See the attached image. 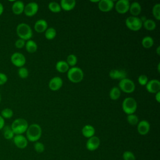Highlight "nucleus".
<instances>
[{"instance_id": "f257e3e1", "label": "nucleus", "mask_w": 160, "mask_h": 160, "mask_svg": "<svg viewBox=\"0 0 160 160\" xmlns=\"http://www.w3.org/2000/svg\"><path fill=\"white\" fill-rule=\"evenodd\" d=\"M26 136L28 141L30 142H36L38 141L42 135V129L41 126L36 123L31 124L29 125L26 131Z\"/></svg>"}, {"instance_id": "f03ea898", "label": "nucleus", "mask_w": 160, "mask_h": 160, "mask_svg": "<svg viewBox=\"0 0 160 160\" xmlns=\"http://www.w3.org/2000/svg\"><path fill=\"white\" fill-rule=\"evenodd\" d=\"M16 34L20 39L28 41L31 39L32 36V31L29 24L22 22L17 26Z\"/></svg>"}, {"instance_id": "7ed1b4c3", "label": "nucleus", "mask_w": 160, "mask_h": 160, "mask_svg": "<svg viewBox=\"0 0 160 160\" xmlns=\"http://www.w3.org/2000/svg\"><path fill=\"white\" fill-rule=\"evenodd\" d=\"M28 126V121L23 118L16 119L11 125V128L15 135L22 134L26 132Z\"/></svg>"}, {"instance_id": "20e7f679", "label": "nucleus", "mask_w": 160, "mask_h": 160, "mask_svg": "<svg viewBox=\"0 0 160 160\" xmlns=\"http://www.w3.org/2000/svg\"><path fill=\"white\" fill-rule=\"evenodd\" d=\"M67 76L71 82L78 83L83 79L84 72L81 68L74 66L69 69L67 72Z\"/></svg>"}, {"instance_id": "39448f33", "label": "nucleus", "mask_w": 160, "mask_h": 160, "mask_svg": "<svg viewBox=\"0 0 160 160\" xmlns=\"http://www.w3.org/2000/svg\"><path fill=\"white\" fill-rule=\"evenodd\" d=\"M137 102L133 98H126L122 103V109L123 111L128 114H134L137 109Z\"/></svg>"}, {"instance_id": "423d86ee", "label": "nucleus", "mask_w": 160, "mask_h": 160, "mask_svg": "<svg viewBox=\"0 0 160 160\" xmlns=\"http://www.w3.org/2000/svg\"><path fill=\"white\" fill-rule=\"evenodd\" d=\"M125 24L127 28L133 31H138L142 27V22L141 19L136 16H129L125 20Z\"/></svg>"}, {"instance_id": "0eeeda50", "label": "nucleus", "mask_w": 160, "mask_h": 160, "mask_svg": "<svg viewBox=\"0 0 160 160\" xmlns=\"http://www.w3.org/2000/svg\"><path fill=\"white\" fill-rule=\"evenodd\" d=\"M118 88L124 92L132 93L134 91L136 86L131 79L126 78L119 81Z\"/></svg>"}, {"instance_id": "6e6552de", "label": "nucleus", "mask_w": 160, "mask_h": 160, "mask_svg": "<svg viewBox=\"0 0 160 160\" xmlns=\"http://www.w3.org/2000/svg\"><path fill=\"white\" fill-rule=\"evenodd\" d=\"M26 61L25 56L21 52H16L13 53L11 56V62L16 67H23L26 63Z\"/></svg>"}, {"instance_id": "1a4fd4ad", "label": "nucleus", "mask_w": 160, "mask_h": 160, "mask_svg": "<svg viewBox=\"0 0 160 160\" xmlns=\"http://www.w3.org/2000/svg\"><path fill=\"white\" fill-rule=\"evenodd\" d=\"M39 6L35 2H30L24 6V13L26 16L32 17L34 16L38 11Z\"/></svg>"}, {"instance_id": "9d476101", "label": "nucleus", "mask_w": 160, "mask_h": 160, "mask_svg": "<svg viewBox=\"0 0 160 160\" xmlns=\"http://www.w3.org/2000/svg\"><path fill=\"white\" fill-rule=\"evenodd\" d=\"M115 9L119 14H125L129 11L130 3L128 0H119L115 4Z\"/></svg>"}, {"instance_id": "9b49d317", "label": "nucleus", "mask_w": 160, "mask_h": 160, "mask_svg": "<svg viewBox=\"0 0 160 160\" xmlns=\"http://www.w3.org/2000/svg\"><path fill=\"white\" fill-rule=\"evenodd\" d=\"M13 142L14 145L19 149H25L28 144V141L27 138L22 134L14 135L12 138Z\"/></svg>"}, {"instance_id": "f8f14e48", "label": "nucleus", "mask_w": 160, "mask_h": 160, "mask_svg": "<svg viewBox=\"0 0 160 160\" xmlns=\"http://www.w3.org/2000/svg\"><path fill=\"white\" fill-rule=\"evenodd\" d=\"M100 139L96 136L88 138L86 143V147L88 150L93 151L96 150L100 146Z\"/></svg>"}, {"instance_id": "ddd939ff", "label": "nucleus", "mask_w": 160, "mask_h": 160, "mask_svg": "<svg viewBox=\"0 0 160 160\" xmlns=\"http://www.w3.org/2000/svg\"><path fill=\"white\" fill-rule=\"evenodd\" d=\"M146 88L149 92L156 94L160 91V81L155 79L148 81L146 85Z\"/></svg>"}, {"instance_id": "4468645a", "label": "nucleus", "mask_w": 160, "mask_h": 160, "mask_svg": "<svg viewBox=\"0 0 160 160\" xmlns=\"http://www.w3.org/2000/svg\"><path fill=\"white\" fill-rule=\"evenodd\" d=\"M98 6L101 11L107 12L112 9L114 6V3L112 0H101L98 4Z\"/></svg>"}, {"instance_id": "2eb2a0df", "label": "nucleus", "mask_w": 160, "mask_h": 160, "mask_svg": "<svg viewBox=\"0 0 160 160\" xmlns=\"http://www.w3.org/2000/svg\"><path fill=\"white\" fill-rule=\"evenodd\" d=\"M62 79L59 76H55L50 79L49 82V88L53 91L59 90L62 86Z\"/></svg>"}, {"instance_id": "dca6fc26", "label": "nucleus", "mask_w": 160, "mask_h": 160, "mask_svg": "<svg viewBox=\"0 0 160 160\" xmlns=\"http://www.w3.org/2000/svg\"><path fill=\"white\" fill-rule=\"evenodd\" d=\"M137 130L139 134L142 136L146 135L150 130V124L146 120H142L139 121L137 124Z\"/></svg>"}, {"instance_id": "f3484780", "label": "nucleus", "mask_w": 160, "mask_h": 160, "mask_svg": "<svg viewBox=\"0 0 160 160\" xmlns=\"http://www.w3.org/2000/svg\"><path fill=\"white\" fill-rule=\"evenodd\" d=\"M127 72L121 69H114L109 71V77L112 79H118L121 80L124 78H126Z\"/></svg>"}, {"instance_id": "a211bd4d", "label": "nucleus", "mask_w": 160, "mask_h": 160, "mask_svg": "<svg viewBox=\"0 0 160 160\" xmlns=\"http://www.w3.org/2000/svg\"><path fill=\"white\" fill-rule=\"evenodd\" d=\"M34 30L39 33H41L45 32L48 29V22L46 20L43 19H41L38 20L34 26Z\"/></svg>"}, {"instance_id": "6ab92c4d", "label": "nucleus", "mask_w": 160, "mask_h": 160, "mask_svg": "<svg viewBox=\"0 0 160 160\" xmlns=\"http://www.w3.org/2000/svg\"><path fill=\"white\" fill-rule=\"evenodd\" d=\"M24 4L21 1H16L12 5V11L16 15H19L24 12Z\"/></svg>"}, {"instance_id": "aec40b11", "label": "nucleus", "mask_w": 160, "mask_h": 160, "mask_svg": "<svg viewBox=\"0 0 160 160\" xmlns=\"http://www.w3.org/2000/svg\"><path fill=\"white\" fill-rule=\"evenodd\" d=\"M76 2L74 0H61L60 6L61 9L66 11H69L73 9L76 6Z\"/></svg>"}, {"instance_id": "412c9836", "label": "nucleus", "mask_w": 160, "mask_h": 160, "mask_svg": "<svg viewBox=\"0 0 160 160\" xmlns=\"http://www.w3.org/2000/svg\"><path fill=\"white\" fill-rule=\"evenodd\" d=\"M129 11L132 16L137 17L141 12V6L138 2H133L129 6Z\"/></svg>"}, {"instance_id": "4be33fe9", "label": "nucleus", "mask_w": 160, "mask_h": 160, "mask_svg": "<svg viewBox=\"0 0 160 160\" xmlns=\"http://www.w3.org/2000/svg\"><path fill=\"white\" fill-rule=\"evenodd\" d=\"M82 134L85 138H91L95 134V128L90 124L85 125L82 128Z\"/></svg>"}, {"instance_id": "5701e85b", "label": "nucleus", "mask_w": 160, "mask_h": 160, "mask_svg": "<svg viewBox=\"0 0 160 160\" xmlns=\"http://www.w3.org/2000/svg\"><path fill=\"white\" fill-rule=\"evenodd\" d=\"M56 70L61 73H64L68 72L69 69V65L64 61H59L56 64Z\"/></svg>"}, {"instance_id": "b1692460", "label": "nucleus", "mask_w": 160, "mask_h": 160, "mask_svg": "<svg viewBox=\"0 0 160 160\" xmlns=\"http://www.w3.org/2000/svg\"><path fill=\"white\" fill-rule=\"evenodd\" d=\"M25 48L28 52L34 53L38 49V45L35 41L29 39L26 42Z\"/></svg>"}, {"instance_id": "393cba45", "label": "nucleus", "mask_w": 160, "mask_h": 160, "mask_svg": "<svg viewBox=\"0 0 160 160\" xmlns=\"http://www.w3.org/2000/svg\"><path fill=\"white\" fill-rule=\"evenodd\" d=\"M2 130L3 136L6 139L9 140V139H12L14 138L15 134L13 132L11 128V126H4L2 129Z\"/></svg>"}, {"instance_id": "a878e982", "label": "nucleus", "mask_w": 160, "mask_h": 160, "mask_svg": "<svg viewBox=\"0 0 160 160\" xmlns=\"http://www.w3.org/2000/svg\"><path fill=\"white\" fill-rule=\"evenodd\" d=\"M142 26L148 31H153L156 28V23L151 19H147L142 22Z\"/></svg>"}, {"instance_id": "bb28decb", "label": "nucleus", "mask_w": 160, "mask_h": 160, "mask_svg": "<svg viewBox=\"0 0 160 160\" xmlns=\"http://www.w3.org/2000/svg\"><path fill=\"white\" fill-rule=\"evenodd\" d=\"M121 90L118 87L114 86L109 91V97L112 100H117L120 98Z\"/></svg>"}, {"instance_id": "cd10ccee", "label": "nucleus", "mask_w": 160, "mask_h": 160, "mask_svg": "<svg viewBox=\"0 0 160 160\" xmlns=\"http://www.w3.org/2000/svg\"><path fill=\"white\" fill-rule=\"evenodd\" d=\"M141 44L143 48L146 49H149L151 48L154 44V40L151 36H145L142 38L141 41Z\"/></svg>"}, {"instance_id": "c85d7f7f", "label": "nucleus", "mask_w": 160, "mask_h": 160, "mask_svg": "<svg viewBox=\"0 0 160 160\" xmlns=\"http://www.w3.org/2000/svg\"><path fill=\"white\" fill-rule=\"evenodd\" d=\"M48 9L50 11L52 12L57 13L61 11V8L60 6V4L56 2H51L48 4Z\"/></svg>"}, {"instance_id": "c756f323", "label": "nucleus", "mask_w": 160, "mask_h": 160, "mask_svg": "<svg viewBox=\"0 0 160 160\" xmlns=\"http://www.w3.org/2000/svg\"><path fill=\"white\" fill-rule=\"evenodd\" d=\"M45 38L48 40L53 39L56 36V31L54 28H49L45 31Z\"/></svg>"}, {"instance_id": "7c9ffc66", "label": "nucleus", "mask_w": 160, "mask_h": 160, "mask_svg": "<svg viewBox=\"0 0 160 160\" xmlns=\"http://www.w3.org/2000/svg\"><path fill=\"white\" fill-rule=\"evenodd\" d=\"M152 12L154 18L158 20H160V4L159 3H156L155 4L152 9Z\"/></svg>"}, {"instance_id": "2f4dec72", "label": "nucleus", "mask_w": 160, "mask_h": 160, "mask_svg": "<svg viewBox=\"0 0 160 160\" xmlns=\"http://www.w3.org/2000/svg\"><path fill=\"white\" fill-rule=\"evenodd\" d=\"M66 62L69 65V66L74 67L75 65L77 64V62H78L77 57L74 54H71L68 56Z\"/></svg>"}, {"instance_id": "473e14b6", "label": "nucleus", "mask_w": 160, "mask_h": 160, "mask_svg": "<svg viewBox=\"0 0 160 160\" xmlns=\"http://www.w3.org/2000/svg\"><path fill=\"white\" fill-rule=\"evenodd\" d=\"M4 119H10L13 116V111L11 108H4L3 109L0 114Z\"/></svg>"}, {"instance_id": "72a5a7b5", "label": "nucleus", "mask_w": 160, "mask_h": 160, "mask_svg": "<svg viewBox=\"0 0 160 160\" xmlns=\"http://www.w3.org/2000/svg\"><path fill=\"white\" fill-rule=\"evenodd\" d=\"M127 121L128 123L132 126L137 125L139 122V118L138 117L135 115L134 114H128L127 116Z\"/></svg>"}, {"instance_id": "f704fd0d", "label": "nucleus", "mask_w": 160, "mask_h": 160, "mask_svg": "<svg viewBox=\"0 0 160 160\" xmlns=\"http://www.w3.org/2000/svg\"><path fill=\"white\" fill-rule=\"evenodd\" d=\"M18 76L21 78L25 79V78H28V76H29V71L26 68L21 67V68H19V69L18 71Z\"/></svg>"}, {"instance_id": "c9c22d12", "label": "nucleus", "mask_w": 160, "mask_h": 160, "mask_svg": "<svg viewBox=\"0 0 160 160\" xmlns=\"http://www.w3.org/2000/svg\"><path fill=\"white\" fill-rule=\"evenodd\" d=\"M34 149L38 153H42L45 150V146L43 143L36 141L34 144Z\"/></svg>"}, {"instance_id": "e433bc0d", "label": "nucleus", "mask_w": 160, "mask_h": 160, "mask_svg": "<svg viewBox=\"0 0 160 160\" xmlns=\"http://www.w3.org/2000/svg\"><path fill=\"white\" fill-rule=\"evenodd\" d=\"M123 160H136V156L134 153L130 151H126L122 154Z\"/></svg>"}, {"instance_id": "4c0bfd02", "label": "nucleus", "mask_w": 160, "mask_h": 160, "mask_svg": "<svg viewBox=\"0 0 160 160\" xmlns=\"http://www.w3.org/2000/svg\"><path fill=\"white\" fill-rule=\"evenodd\" d=\"M138 81L139 84L141 86H146V84L148 82V78L146 75L145 74H141L140 75L138 78Z\"/></svg>"}, {"instance_id": "58836bf2", "label": "nucleus", "mask_w": 160, "mask_h": 160, "mask_svg": "<svg viewBox=\"0 0 160 160\" xmlns=\"http://www.w3.org/2000/svg\"><path fill=\"white\" fill-rule=\"evenodd\" d=\"M25 44H26V41L22 39H20L19 38L18 39H17L16 41H15V43H14V45H15V47L18 49H21L23 47L25 46Z\"/></svg>"}, {"instance_id": "ea45409f", "label": "nucleus", "mask_w": 160, "mask_h": 160, "mask_svg": "<svg viewBox=\"0 0 160 160\" xmlns=\"http://www.w3.org/2000/svg\"><path fill=\"white\" fill-rule=\"evenodd\" d=\"M8 81V76L6 74L0 72V86L4 84Z\"/></svg>"}, {"instance_id": "a19ab883", "label": "nucleus", "mask_w": 160, "mask_h": 160, "mask_svg": "<svg viewBox=\"0 0 160 160\" xmlns=\"http://www.w3.org/2000/svg\"><path fill=\"white\" fill-rule=\"evenodd\" d=\"M4 126H5L4 119L0 115V130H2V129Z\"/></svg>"}, {"instance_id": "79ce46f5", "label": "nucleus", "mask_w": 160, "mask_h": 160, "mask_svg": "<svg viewBox=\"0 0 160 160\" xmlns=\"http://www.w3.org/2000/svg\"><path fill=\"white\" fill-rule=\"evenodd\" d=\"M155 99L158 102H160V91L156 93Z\"/></svg>"}, {"instance_id": "37998d69", "label": "nucleus", "mask_w": 160, "mask_h": 160, "mask_svg": "<svg viewBox=\"0 0 160 160\" xmlns=\"http://www.w3.org/2000/svg\"><path fill=\"white\" fill-rule=\"evenodd\" d=\"M3 12H4V7H3V5L0 2V16L2 15Z\"/></svg>"}, {"instance_id": "c03bdc74", "label": "nucleus", "mask_w": 160, "mask_h": 160, "mask_svg": "<svg viewBox=\"0 0 160 160\" xmlns=\"http://www.w3.org/2000/svg\"><path fill=\"white\" fill-rule=\"evenodd\" d=\"M156 53L158 54V55H160V46H158L157 49H156Z\"/></svg>"}, {"instance_id": "a18cd8bd", "label": "nucleus", "mask_w": 160, "mask_h": 160, "mask_svg": "<svg viewBox=\"0 0 160 160\" xmlns=\"http://www.w3.org/2000/svg\"><path fill=\"white\" fill-rule=\"evenodd\" d=\"M159 66H160V63L159 62V63H158V72H160V69H159Z\"/></svg>"}, {"instance_id": "49530a36", "label": "nucleus", "mask_w": 160, "mask_h": 160, "mask_svg": "<svg viewBox=\"0 0 160 160\" xmlns=\"http://www.w3.org/2000/svg\"><path fill=\"white\" fill-rule=\"evenodd\" d=\"M99 1H91V2H99Z\"/></svg>"}, {"instance_id": "de8ad7c7", "label": "nucleus", "mask_w": 160, "mask_h": 160, "mask_svg": "<svg viewBox=\"0 0 160 160\" xmlns=\"http://www.w3.org/2000/svg\"><path fill=\"white\" fill-rule=\"evenodd\" d=\"M1 99H2V98H1V94H0V102H1Z\"/></svg>"}]
</instances>
